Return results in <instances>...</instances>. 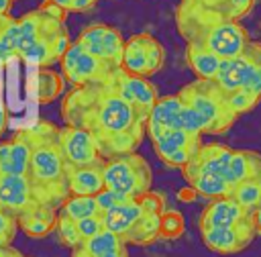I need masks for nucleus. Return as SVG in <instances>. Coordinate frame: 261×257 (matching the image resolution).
<instances>
[{
	"label": "nucleus",
	"mask_w": 261,
	"mask_h": 257,
	"mask_svg": "<svg viewBox=\"0 0 261 257\" xmlns=\"http://www.w3.org/2000/svg\"><path fill=\"white\" fill-rule=\"evenodd\" d=\"M112 73L102 82L73 88L61 104L65 124L92 133L102 159L137 151L145 137V118L118 94Z\"/></svg>",
	"instance_id": "1"
},
{
	"label": "nucleus",
	"mask_w": 261,
	"mask_h": 257,
	"mask_svg": "<svg viewBox=\"0 0 261 257\" xmlns=\"http://www.w3.org/2000/svg\"><path fill=\"white\" fill-rule=\"evenodd\" d=\"M59 128L47 120H39L31 128L24 131L31 143V157L27 167V177L33 184L35 196L39 202L61 206V202L69 196L65 184V163L57 147Z\"/></svg>",
	"instance_id": "2"
},
{
	"label": "nucleus",
	"mask_w": 261,
	"mask_h": 257,
	"mask_svg": "<svg viewBox=\"0 0 261 257\" xmlns=\"http://www.w3.org/2000/svg\"><path fill=\"white\" fill-rule=\"evenodd\" d=\"M175 27L186 43H196L218 55L220 59L237 57L251 41L247 29L239 20L204 18L175 8Z\"/></svg>",
	"instance_id": "3"
},
{
	"label": "nucleus",
	"mask_w": 261,
	"mask_h": 257,
	"mask_svg": "<svg viewBox=\"0 0 261 257\" xmlns=\"http://www.w3.org/2000/svg\"><path fill=\"white\" fill-rule=\"evenodd\" d=\"M177 96L200 114L206 124V135H222L237 120L226 102V94L212 80L196 78L192 84H186L177 92Z\"/></svg>",
	"instance_id": "4"
},
{
	"label": "nucleus",
	"mask_w": 261,
	"mask_h": 257,
	"mask_svg": "<svg viewBox=\"0 0 261 257\" xmlns=\"http://www.w3.org/2000/svg\"><path fill=\"white\" fill-rule=\"evenodd\" d=\"M102 177L104 188L124 198H141L151 188V167L137 151L104 159Z\"/></svg>",
	"instance_id": "5"
},
{
	"label": "nucleus",
	"mask_w": 261,
	"mask_h": 257,
	"mask_svg": "<svg viewBox=\"0 0 261 257\" xmlns=\"http://www.w3.org/2000/svg\"><path fill=\"white\" fill-rule=\"evenodd\" d=\"M165 63V49L151 33H137L124 39L120 67L128 73L151 78Z\"/></svg>",
	"instance_id": "6"
},
{
	"label": "nucleus",
	"mask_w": 261,
	"mask_h": 257,
	"mask_svg": "<svg viewBox=\"0 0 261 257\" xmlns=\"http://www.w3.org/2000/svg\"><path fill=\"white\" fill-rule=\"evenodd\" d=\"M59 63H61V75H63V80L69 86H73V88L102 82V80H106L114 71L106 63H102L98 57H94L92 53H88L77 41H71L67 45V49L63 51V55L59 57Z\"/></svg>",
	"instance_id": "7"
},
{
	"label": "nucleus",
	"mask_w": 261,
	"mask_h": 257,
	"mask_svg": "<svg viewBox=\"0 0 261 257\" xmlns=\"http://www.w3.org/2000/svg\"><path fill=\"white\" fill-rule=\"evenodd\" d=\"M75 41L88 53H92L102 63H106L108 67H112V69L120 67L124 37L120 35L118 29L104 24V22H94V24H88L86 29H82Z\"/></svg>",
	"instance_id": "8"
},
{
	"label": "nucleus",
	"mask_w": 261,
	"mask_h": 257,
	"mask_svg": "<svg viewBox=\"0 0 261 257\" xmlns=\"http://www.w3.org/2000/svg\"><path fill=\"white\" fill-rule=\"evenodd\" d=\"M261 61V43L259 41H249L247 47L230 59H220L218 71L214 75V84L224 92H234V90H243L247 86V82L251 80L255 67Z\"/></svg>",
	"instance_id": "9"
},
{
	"label": "nucleus",
	"mask_w": 261,
	"mask_h": 257,
	"mask_svg": "<svg viewBox=\"0 0 261 257\" xmlns=\"http://www.w3.org/2000/svg\"><path fill=\"white\" fill-rule=\"evenodd\" d=\"M57 147L63 157L65 167H82V165H94V163H104L96 139L92 133L80 126L65 124L57 133Z\"/></svg>",
	"instance_id": "10"
},
{
	"label": "nucleus",
	"mask_w": 261,
	"mask_h": 257,
	"mask_svg": "<svg viewBox=\"0 0 261 257\" xmlns=\"http://www.w3.org/2000/svg\"><path fill=\"white\" fill-rule=\"evenodd\" d=\"M257 230L253 224V216L245 218L243 222L234 226H210V228L200 230V237L206 249L218 255H232V253L243 251L245 247L251 245Z\"/></svg>",
	"instance_id": "11"
},
{
	"label": "nucleus",
	"mask_w": 261,
	"mask_h": 257,
	"mask_svg": "<svg viewBox=\"0 0 261 257\" xmlns=\"http://www.w3.org/2000/svg\"><path fill=\"white\" fill-rule=\"evenodd\" d=\"M112 78H114V86H116L118 94L147 120L149 110L153 108V104H155L157 98H159L157 88L149 82V78L128 73V71H124L122 67L114 69Z\"/></svg>",
	"instance_id": "12"
},
{
	"label": "nucleus",
	"mask_w": 261,
	"mask_h": 257,
	"mask_svg": "<svg viewBox=\"0 0 261 257\" xmlns=\"http://www.w3.org/2000/svg\"><path fill=\"white\" fill-rule=\"evenodd\" d=\"M37 196L27 173H6L0 175V206L14 216L37 204Z\"/></svg>",
	"instance_id": "13"
},
{
	"label": "nucleus",
	"mask_w": 261,
	"mask_h": 257,
	"mask_svg": "<svg viewBox=\"0 0 261 257\" xmlns=\"http://www.w3.org/2000/svg\"><path fill=\"white\" fill-rule=\"evenodd\" d=\"M251 212L245 210L241 204H237L230 196L224 198H214L200 214L198 228H210V226H234L249 218Z\"/></svg>",
	"instance_id": "14"
},
{
	"label": "nucleus",
	"mask_w": 261,
	"mask_h": 257,
	"mask_svg": "<svg viewBox=\"0 0 261 257\" xmlns=\"http://www.w3.org/2000/svg\"><path fill=\"white\" fill-rule=\"evenodd\" d=\"M57 210H59L57 206L37 202L29 206L27 210H22L20 214H16L18 228L31 239H43L53 233L55 222H57Z\"/></svg>",
	"instance_id": "15"
},
{
	"label": "nucleus",
	"mask_w": 261,
	"mask_h": 257,
	"mask_svg": "<svg viewBox=\"0 0 261 257\" xmlns=\"http://www.w3.org/2000/svg\"><path fill=\"white\" fill-rule=\"evenodd\" d=\"M181 173H184V179L188 182V186L196 194H200L204 198L214 200V198H224V196L230 194V186L224 182L222 175L210 173V171H202L194 161L186 163L181 167Z\"/></svg>",
	"instance_id": "16"
},
{
	"label": "nucleus",
	"mask_w": 261,
	"mask_h": 257,
	"mask_svg": "<svg viewBox=\"0 0 261 257\" xmlns=\"http://www.w3.org/2000/svg\"><path fill=\"white\" fill-rule=\"evenodd\" d=\"M65 184H67V192L73 194V196H96L104 188L102 163L82 165V167H67Z\"/></svg>",
	"instance_id": "17"
},
{
	"label": "nucleus",
	"mask_w": 261,
	"mask_h": 257,
	"mask_svg": "<svg viewBox=\"0 0 261 257\" xmlns=\"http://www.w3.org/2000/svg\"><path fill=\"white\" fill-rule=\"evenodd\" d=\"M143 216V208L139 204L137 198H126L118 204H114L110 210H106L104 214H100L104 228L112 230L114 235H118L120 239L130 230V226Z\"/></svg>",
	"instance_id": "18"
},
{
	"label": "nucleus",
	"mask_w": 261,
	"mask_h": 257,
	"mask_svg": "<svg viewBox=\"0 0 261 257\" xmlns=\"http://www.w3.org/2000/svg\"><path fill=\"white\" fill-rule=\"evenodd\" d=\"M31 157V143L20 131L12 141L0 143V175L6 173H27Z\"/></svg>",
	"instance_id": "19"
},
{
	"label": "nucleus",
	"mask_w": 261,
	"mask_h": 257,
	"mask_svg": "<svg viewBox=\"0 0 261 257\" xmlns=\"http://www.w3.org/2000/svg\"><path fill=\"white\" fill-rule=\"evenodd\" d=\"M184 112H186V102L177 94L157 98L145 122L155 124L159 128H184Z\"/></svg>",
	"instance_id": "20"
},
{
	"label": "nucleus",
	"mask_w": 261,
	"mask_h": 257,
	"mask_svg": "<svg viewBox=\"0 0 261 257\" xmlns=\"http://www.w3.org/2000/svg\"><path fill=\"white\" fill-rule=\"evenodd\" d=\"M232 157V149L222 145V143H208V145H200L198 153L194 155V163L202 169V171H210V173H218L224 177L228 161ZM226 182V179H224Z\"/></svg>",
	"instance_id": "21"
},
{
	"label": "nucleus",
	"mask_w": 261,
	"mask_h": 257,
	"mask_svg": "<svg viewBox=\"0 0 261 257\" xmlns=\"http://www.w3.org/2000/svg\"><path fill=\"white\" fill-rule=\"evenodd\" d=\"M186 63L198 80H214L220 65V57L202 45L186 43Z\"/></svg>",
	"instance_id": "22"
},
{
	"label": "nucleus",
	"mask_w": 261,
	"mask_h": 257,
	"mask_svg": "<svg viewBox=\"0 0 261 257\" xmlns=\"http://www.w3.org/2000/svg\"><path fill=\"white\" fill-rule=\"evenodd\" d=\"M124 247H126V243L118 235H114L108 228H102L94 237L82 241V245L77 249H71V257H102L106 253H112V251H118Z\"/></svg>",
	"instance_id": "23"
},
{
	"label": "nucleus",
	"mask_w": 261,
	"mask_h": 257,
	"mask_svg": "<svg viewBox=\"0 0 261 257\" xmlns=\"http://www.w3.org/2000/svg\"><path fill=\"white\" fill-rule=\"evenodd\" d=\"M155 153L167 151V149H181V147H200L202 135L188 133L184 128H161L157 137L151 139Z\"/></svg>",
	"instance_id": "24"
},
{
	"label": "nucleus",
	"mask_w": 261,
	"mask_h": 257,
	"mask_svg": "<svg viewBox=\"0 0 261 257\" xmlns=\"http://www.w3.org/2000/svg\"><path fill=\"white\" fill-rule=\"evenodd\" d=\"M122 241L128 245H151L159 241V214L153 212H143V216L130 226V230L122 237Z\"/></svg>",
	"instance_id": "25"
},
{
	"label": "nucleus",
	"mask_w": 261,
	"mask_h": 257,
	"mask_svg": "<svg viewBox=\"0 0 261 257\" xmlns=\"http://www.w3.org/2000/svg\"><path fill=\"white\" fill-rule=\"evenodd\" d=\"M63 92H65L63 75L49 69V67H39V71H37V100H39V104H51Z\"/></svg>",
	"instance_id": "26"
},
{
	"label": "nucleus",
	"mask_w": 261,
	"mask_h": 257,
	"mask_svg": "<svg viewBox=\"0 0 261 257\" xmlns=\"http://www.w3.org/2000/svg\"><path fill=\"white\" fill-rule=\"evenodd\" d=\"M237 204H241L245 210L253 212L255 208L261 206V177H247L239 182L230 194H228Z\"/></svg>",
	"instance_id": "27"
},
{
	"label": "nucleus",
	"mask_w": 261,
	"mask_h": 257,
	"mask_svg": "<svg viewBox=\"0 0 261 257\" xmlns=\"http://www.w3.org/2000/svg\"><path fill=\"white\" fill-rule=\"evenodd\" d=\"M59 212L65 214V216H69L71 220H80V218L98 214V208H96L94 196H73V194H69L61 202Z\"/></svg>",
	"instance_id": "28"
},
{
	"label": "nucleus",
	"mask_w": 261,
	"mask_h": 257,
	"mask_svg": "<svg viewBox=\"0 0 261 257\" xmlns=\"http://www.w3.org/2000/svg\"><path fill=\"white\" fill-rule=\"evenodd\" d=\"M186 233L184 214L177 210H163L159 214V239L175 241Z\"/></svg>",
	"instance_id": "29"
},
{
	"label": "nucleus",
	"mask_w": 261,
	"mask_h": 257,
	"mask_svg": "<svg viewBox=\"0 0 261 257\" xmlns=\"http://www.w3.org/2000/svg\"><path fill=\"white\" fill-rule=\"evenodd\" d=\"M57 233V239L61 245H65L67 249H77L82 245V237L77 233V226H75V220H71L69 216L61 214L57 210V222H55V228Z\"/></svg>",
	"instance_id": "30"
},
{
	"label": "nucleus",
	"mask_w": 261,
	"mask_h": 257,
	"mask_svg": "<svg viewBox=\"0 0 261 257\" xmlns=\"http://www.w3.org/2000/svg\"><path fill=\"white\" fill-rule=\"evenodd\" d=\"M200 147H181V149H167V151H159L157 157L159 161L169 167V169H181L186 163H190L194 159V155L198 153Z\"/></svg>",
	"instance_id": "31"
},
{
	"label": "nucleus",
	"mask_w": 261,
	"mask_h": 257,
	"mask_svg": "<svg viewBox=\"0 0 261 257\" xmlns=\"http://www.w3.org/2000/svg\"><path fill=\"white\" fill-rule=\"evenodd\" d=\"M226 102H228V106H230V110L234 112L237 118H239L241 114L251 112V110L259 104V100H257L255 96H251L249 92H245V90L228 92V94H226Z\"/></svg>",
	"instance_id": "32"
},
{
	"label": "nucleus",
	"mask_w": 261,
	"mask_h": 257,
	"mask_svg": "<svg viewBox=\"0 0 261 257\" xmlns=\"http://www.w3.org/2000/svg\"><path fill=\"white\" fill-rule=\"evenodd\" d=\"M16 230H18L16 216L0 206V247L12 245V241L16 237Z\"/></svg>",
	"instance_id": "33"
},
{
	"label": "nucleus",
	"mask_w": 261,
	"mask_h": 257,
	"mask_svg": "<svg viewBox=\"0 0 261 257\" xmlns=\"http://www.w3.org/2000/svg\"><path fill=\"white\" fill-rule=\"evenodd\" d=\"M75 226H77V233H80L82 241H86V239L94 237L96 233H100V230L104 228V224H102V218H100V214H92V216L80 218V220H75Z\"/></svg>",
	"instance_id": "34"
},
{
	"label": "nucleus",
	"mask_w": 261,
	"mask_h": 257,
	"mask_svg": "<svg viewBox=\"0 0 261 257\" xmlns=\"http://www.w3.org/2000/svg\"><path fill=\"white\" fill-rule=\"evenodd\" d=\"M139 200V204H141V208H143V212H153V214H161L163 210H165V198L161 196V194H157V192H151V190H147L141 198H137Z\"/></svg>",
	"instance_id": "35"
},
{
	"label": "nucleus",
	"mask_w": 261,
	"mask_h": 257,
	"mask_svg": "<svg viewBox=\"0 0 261 257\" xmlns=\"http://www.w3.org/2000/svg\"><path fill=\"white\" fill-rule=\"evenodd\" d=\"M94 200H96L98 214H104V212L110 210L114 204H118V202H122V200H126V198L120 196V194H116V192H112V190H108V188H102V190L94 196Z\"/></svg>",
	"instance_id": "36"
},
{
	"label": "nucleus",
	"mask_w": 261,
	"mask_h": 257,
	"mask_svg": "<svg viewBox=\"0 0 261 257\" xmlns=\"http://www.w3.org/2000/svg\"><path fill=\"white\" fill-rule=\"evenodd\" d=\"M230 2V14H232V20H243L255 6V0H228Z\"/></svg>",
	"instance_id": "37"
},
{
	"label": "nucleus",
	"mask_w": 261,
	"mask_h": 257,
	"mask_svg": "<svg viewBox=\"0 0 261 257\" xmlns=\"http://www.w3.org/2000/svg\"><path fill=\"white\" fill-rule=\"evenodd\" d=\"M243 90H245V92H249L251 96H255L257 100H261V61H259V65L255 67V71H253L251 80L247 82V86H245Z\"/></svg>",
	"instance_id": "38"
},
{
	"label": "nucleus",
	"mask_w": 261,
	"mask_h": 257,
	"mask_svg": "<svg viewBox=\"0 0 261 257\" xmlns=\"http://www.w3.org/2000/svg\"><path fill=\"white\" fill-rule=\"evenodd\" d=\"M96 2H98V0H71L67 12H86V10H90Z\"/></svg>",
	"instance_id": "39"
},
{
	"label": "nucleus",
	"mask_w": 261,
	"mask_h": 257,
	"mask_svg": "<svg viewBox=\"0 0 261 257\" xmlns=\"http://www.w3.org/2000/svg\"><path fill=\"white\" fill-rule=\"evenodd\" d=\"M0 257H24V255L16 251L12 245H8V247H0Z\"/></svg>",
	"instance_id": "40"
},
{
	"label": "nucleus",
	"mask_w": 261,
	"mask_h": 257,
	"mask_svg": "<svg viewBox=\"0 0 261 257\" xmlns=\"http://www.w3.org/2000/svg\"><path fill=\"white\" fill-rule=\"evenodd\" d=\"M251 216H253V224H255V230L261 235V206H259V208H255V210L251 212Z\"/></svg>",
	"instance_id": "41"
},
{
	"label": "nucleus",
	"mask_w": 261,
	"mask_h": 257,
	"mask_svg": "<svg viewBox=\"0 0 261 257\" xmlns=\"http://www.w3.org/2000/svg\"><path fill=\"white\" fill-rule=\"evenodd\" d=\"M12 2H14V0H0V16H10Z\"/></svg>",
	"instance_id": "42"
},
{
	"label": "nucleus",
	"mask_w": 261,
	"mask_h": 257,
	"mask_svg": "<svg viewBox=\"0 0 261 257\" xmlns=\"http://www.w3.org/2000/svg\"><path fill=\"white\" fill-rule=\"evenodd\" d=\"M192 198H196V192H194L190 186H188L184 192H179V200H186V202H190Z\"/></svg>",
	"instance_id": "43"
},
{
	"label": "nucleus",
	"mask_w": 261,
	"mask_h": 257,
	"mask_svg": "<svg viewBox=\"0 0 261 257\" xmlns=\"http://www.w3.org/2000/svg\"><path fill=\"white\" fill-rule=\"evenodd\" d=\"M102 257H128V255H126V247H124V249H118V251L106 253V255H102Z\"/></svg>",
	"instance_id": "44"
},
{
	"label": "nucleus",
	"mask_w": 261,
	"mask_h": 257,
	"mask_svg": "<svg viewBox=\"0 0 261 257\" xmlns=\"http://www.w3.org/2000/svg\"><path fill=\"white\" fill-rule=\"evenodd\" d=\"M49 2H53L55 6H59V8H63V10L67 12V10H69V2H71V0H49Z\"/></svg>",
	"instance_id": "45"
},
{
	"label": "nucleus",
	"mask_w": 261,
	"mask_h": 257,
	"mask_svg": "<svg viewBox=\"0 0 261 257\" xmlns=\"http://www.w3.org/2000/svg\"><path fill=\"white\" fill-rule=\"evenodd\" d=\"M8 20H10V16H0V35H2V31H4V27L8 24Z\"/></svg>",
	"instance_id": "46"
}]
</instances>
